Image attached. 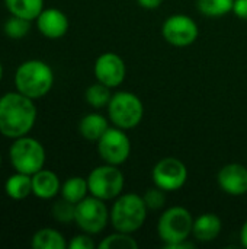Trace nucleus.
<instances>
[{"instance_id": "18", "label": "nucleus", "mask_w": 247, "mask_h": 249, "mask_svg": "<svg viewBox=\"0 0 247 249\" xmlns=\"http://www.w3.org/2000/svg\"><path fill=\"white\" fill-rule=\"evenodd\" d=\"M7 10L13 16H19L28 20H36L44 10V0H4Z\"/></svg>"}, {"instance_id": "30", "label": "nucleus", "mask_w": 247, "mask_h": 249, "mask_svg": "<svg viewBox=\"0 0 247 249\" xmlns=\"http://www.w3.org/2000/svg\"><path fill=\"white\" fill-rule=\"evenodd\" d=\"M137 3L141 6V7H144V9H157L162 3H163V0H137Z\"/></svg>"}, {"instance_id": "6", "label": "nucleus", "mask_w": 247, "mask_h": 249, "mask_svg": "<svg viewBox=\"0 0 247 249\" xmlns=\"http://www.w3.org/2000/svg\"><path fill=\"white\" fill-rule=\"evenodd\" d=\"M194 217L189 210L181 206L167 209L159 219L157 235L165 244V248L182 241H186L192 235Z\"/></svg>"}, {"instance_id": "21", "label": "nucleus", "mask_w": 247, "mask_h": 249, "mask_svg": "<svg viewBox=\"0 0 247 249\" xmlns=\"http://www.w3.org/2000/svg\"><path fill=\"white\" fill-rule=\"evenodd\" d=\"M61 197L77 204L83 198L87 197L89 193V185H87V178L82 177H71L68 178L63 185H61Z\"/></svg>"}, {"instance_id": "22", "label": "nucleus", "mask_w": 247, "mask_h": 249, "mask_svg": "<svg viewBox=\"0 0 247 249\" xmlns=\"http://www.w3.org/2000/svg\"><path fill=\"white\" fill-rule=\"evenodd\" d=\"M234 0H198V10L208 18H220L233 12Z\"/></svg>"}, {"instance_id": "25", "label": "nucleus", "mask_w": 247, "mask_h": 249, "mask_svg": "<svg viewBox=\"0 0 247 249\" xmlns=\"http://www.w3.org/2000/svg\"><path fill=\"white\" fill-rule=\"evenodd\" d=\"M4 34L12 38V39H20L23 36H26V34L29 32L31 28V20L19 18V16H13L9 18L4 23Z\"/></svg>"}, {"instance_id": "1", "label": "nucleus", "mask_w": 247, "mask_h": 249, "mask_svg": "<svg viewBox=\"0 0 247 249\" xmlns=\"http://www.w3.org/2000/svg\"><path fill=\"white\" fill-rule=\"evenodd\" d=\"M33 99L20 92H9L0 98V133L9 139L26 136L35 125Z\"/></svg>"}, {"instance_id": "16", "label": "nucleus", "mask_w": 247, "mask_h": 249, "mask_svg": "<svg viewBox=\"0 0 247 249\" xmlns=\"http://www.w3.org/2000/svg\"><path fill=\"white\" fill-rule=\"evenodd\" d=\"M221 229H223V222L220 216L214 213H204L194 220L192 235L199 242H211L220 236Z\"/></svg>"}, {"instance_id": "26", "label": "nucleus", "mask_w": 247, "mask_h": 249, "mask_svg": "<svg viewBox=\"0 0 247 249\" xmlns=\"http://www.w3.org/2000/svg\"><path fill=\"white\" fill-rule=\"evenodd\" d=\"M51 213L57 222L71 223V222H74V217H76V204L66 198H61L52 204Z\"/></svg>"}, {"instance_id": "7", "label": "nucleus", "mask_w": 247, "mask_h": 249, "mask_svg": "<svg viewBox=\"0 0 247 249\" xmlns=\"http://www.w3.org/2000/svg\"><path fill=\"white\" fill-rule=\"evenodd\" d=\"M89 193L103 201L115 200L122 194L125 179L124 174L115 165H102L95 168L87 177Z\"/></svg>"}, {"instance_id": "15", "label": "nucleus", "mask_w": 247, "mask_h": 249, "mask_svg": "<svg viewBox=\"0 0 247 249\" xmlns=\"http://www.w3.org/2000/svg\"><path fill=\"white\" fill-rule=\"evenodd\" d=\"M61 191L58 177L48 169H41L32 175V194L42 200H51Z\"/></svg>"}, {"instance_id": "13", "label": "nucleus", "mask_w": 247, "mask_h": 249, "mask_svg": "<svg viewBox=\"0 0 247 249\" xmlns=\"http://www.w3.org/2000/svg\"><path fill=\"white\" fill-rule=\"evenodd\" d=\"M217 182L229 196H245L247 194V168L240 163H229L218 171Z\"/></svg>"}, {"instance_id": "10", "label": "nucleus", "mask_w": 247, "mask_h": 249, "mask_svg": "<svg viewBox=\"0 0 247 249\" xmlns=\"http://www.w3.org/2000/svg\"><path fill=\"white\" fill-rule=\"evenodd\" d=\"M162 35L173 47H188L194 44L199 35L197 22L182 13L170 15L162 25Z\"/></svg>"}, {"instance_id": "3", "label": "nucleus", "mask_w": 247, "mask_h": 249, "mask_svg": "<svg viewBox=\"0 0 247 249\" xmlns=\"http://www.w3.org/2000/svg\"><path fill=\"white\" fill-rule=\"evenodd\" d=\"M147 206L141 196L128 193L115 198L111 209V223L115 231L134 233L140 231L147 219Z\"/></svg>"}, {"instance_id": "28", "label": "nucleus", "mask_w": 247, "mask_h": 249, "mask_svg": "<svg viewBox=\"0 0 247 249\" xmlns=\"http://www.w3.org/2000/svg\"><path fill=\"white\" fill-rule=\"evenodd\" d=\"M70 249H93L96 245L93 242V239L90 238L89 233H82V235H76L67 245Z\"/></svg>"}, {"instance_id": "27", "label": "nucleus", "mask_w": 247, "mask_h": 249, "mask_svg": "<svg viewBox=\"0 0 247 249\" xmlns=\"http://www.w3.org/2000/svg\"><path fill=\"white\" fill-rule=\"evenodd\" d=\"M143 200L148 210H160L166 204V191L154 185L153 188L146 190L143 194Z\"/></svg>"}, {"instance_id": "23", "label": "nucleus", "mask_w": 247, "mask_h": 249, "mask_svg": "<svg viewBox=\"0 0 247 249\" xmlns=\"http://www.w3.org/2000/svg\"><path fill=\"white\" fill-rule=\"evenodd\" d=\"M84 98H86V102L93 107V108H103V107H108L111 98H112V93H111V88L105 86L103 83L98 82V83H93L90 85L87 89H86V93H84Z\"/></svg>"}, {"instance_id": "12", "label": "nucleus", "mask_w": 247, "mask_h": 249, "mask_svg": "<svg viewBox=\"0 0 247 249\" xmlns=\"http://www.w3.org/2000/svg\"><path fill=\"white\" fill-rule=\"evenodd\" d=\"M95 76L98 82L103 83L108 88H116L125 80L127 67L124 60L115 53H103L100 54L93 67Z\"/></svg>"}, {"instance_id": "29", "label": "nucleus", "mask_w": 247, "mask_h": 249, "mask_svg": "<svg viewBox=\"0 0 247 249\" xmlns=\"http://www.w3.org/2000/svg\"><path fill=\"white\" fill-rule=\"evenodd\" d=\"M233 12L237 18L247 19V0H234Z\"/></svg>"}, {"instance_id": "31", "label": "nucleus", "mask_w": 247, "mask_h": 249, "mask_svg": "<svg viewBox=\"0 0 247 249\" xmlns=\"http://www.w3.org/2000/svg\"><path fill=\"white\" fill-rule=\"evenodd\" d=\"M167 249H192L195 248V244L189 242L188 239L186 241H182V242H178V244H173V245H169L166 247Z\"/></svg>"}, {"instance_id": "33", "label": "nucleus", "mask_w": 247, "mask_h": 249, "mask_svg": "<svg viewBox=\"0 0 247 249\" xmlns=\"http://www.w3.org/2000/svg\"><path fill=\"white\" fill-rule=\"evenodd\" d=\"M1 77H3V66L0 63V80H1Z\"/></svg>"}, {"instance_id": "5", "label": "nucleus", "mask_w": 247, "mask_h": 249, "mask_svg": "<svg viewBox=\"0 0 247 249\" xmlns=\"http://www.w3.org/2000/svg\"><path fill=\"white\" fill-rule=\"evenodd\" d=\"M12 166L16 172L33 175L41 171L45 165V149L44 146L28 136L15 139L9 150Z\"/></svg>"}, {"instance_id": "20", "label": "nucleus", "mask_w": 247, "mask_h": 249, "mask_svg": "<svg viewBox=\"0 0 247 249\" xmlns=\"http://www.w3.org/2000/svg\"><path fill=\"white\" fill-rule=\"evenodd\" d=\"M67 245L64 236L58 231L49 228L39 229L32 238L33 249H66Z\"/></svg>"}, {"instance_id": "17", "label": "nucleus", "mask_w": 247, "mask_h": 249, "mask_svg": "<svg viewBox=\"0 0 247 249\" xmlns=\"http://www.w3.org/2000/svg\"><path fill=\"white\" fill-rule=\"evenodd\" d=\"M109 128L108 120L96 112L84 115L79 123V133L89 142H98Z\"/></svg>"}, {"instance_id": "14", "label": "nucleus", "mask_w": 247, "mask_h": 249, "mask_svg": "<svg viewBox=\"0 0 247 249\" xmlns=\"http://www.w3.org/2000/svg\"><path fill=\"white\" fill-rule=\"evenodd\" d=\"M36 26L44 36L49 39H58L67 34L68 19L66 13L58 9H44L36 18Z\"/></svg>"}, {"instance_id": "32", "label": "nucleus", "mask_w": 247, "mask_h": 249, "mask_svg": "<svg viewBox=\"0 0 247 249\" xmlns=\"http://www.w3.org/2000/svg\"><path fill=\"white\" fill-rule=\"evenodd\" d=\"M240 242H242V247L247 248V220L240 229Z\"/></svg>"}, {"instance_id": "19", "label": "nucleus", "mask_w": 247, "mask_h": 249, "mask_svg": "<svg viewBox=\"0 0 247 249\" xmlns=\"http://www.w3.org/2000/svg\"><path fill=\"white\" fill-rule=\"evenodd\" d=\"M6 194L13 200H23L32 194V175L16 172L4 184Z\"/></svg>"}, {"instance_id": "2", "label": "nucleus", "mask_w": 247, "mask_h": 249, "mask_svg": "<svg viewBox=\"0 0 247 249\" xmlns=\"http://www.w3.org/2000/svg\"><path fill=\"white\" fill-rule=\"evenodd\" d=\"M54 85L52 69L42 60H28L15 73L16 90L22 95L38 99L45 96Z\"/></svg>"}, {"instance_id": "34", "label": "nucleus", "mask_w": 247, "mask_h": 249, "mask_svg": "<svg viewBox=\"0 0 247 249\" xmlns=\"http://www.w3.org/2000/svg\"><path fill=\"white\" fill-rule=\"evenodd\" d=\"M0 165H1V156H0Z\"/></svg>"}, {"instance_id": "9", "label": "nucleus", "mask_w": 247, "mask_h": 249, "mask_svg": "<svg viewBox=\"0 0 247 249\" xmlns=\"http://www.w3.org/2000/svg\"><path fill=\"white\" fill-rule=\"evenodd\" d=\"M98 152L105 163L119 166L127 162L131 155V140L125 130L109 127L98 140Z\"/></svg>"}, {"instance_id": "24", "label": "nucleus", "mask_w": 247, "mask_h": 249, "mask_svg": "<svg viewBox=\"0 0 247 249\" xmlns=\"http://www.w3.org/2000/svg\"><path fill=\"white\" fill-rule=\"evenodd\" d=\"M98 247L99 249H137L138 242L131 236V233H124L116 231L115 233L103 238Z\"/></svg>"}, {"instance_id": "4", "label": "nucleus", "mask_w": 247, "mask_h": 249, "mask_svg": "<svg viewBox=\"0 0 247 249\" xmlns=\"http://www.w3.org/2000/svg\"><path fill=\"white\" fill-rule=\"evenodd\" d=\"M108 117L115 127L131 130L141 123L144 105L135 93L121 90L112 95L108 104Z\"/></svg>"}, {"instance_id": "11", "label": "nucleus", "mask_w": 247, "mask_h": 249, "mask_svg": "<svg viewBox=\"0 0 247 249\" xmlns=\"http://www.w3.org/2000/svg\"><path fill=\"white\" fill-rule=\"evenodd\" d=\"M153 182L166 193L181 190L188 181V168L176 158H165L156 163L151 172Z\"/></svg>"}, {"instance_id": "8", "label": "nucleus", "mask_w": 247, "mask_h": 249, "mask_svg": "<svg viewBox=\"0 0 247 249\" xmlns=\"http://www.w3.org/2000/svg\"><path fill=\"white\" fill-rule=\"evenodd\" d=\"M79 229L89 235L100 233L108 222H111V210H108L103 200L96 197H86L76 204V217Z\"/></svg>"}]
</instances>
